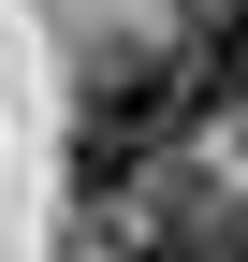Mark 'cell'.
I'll return each mask as SVG.
<instances>
[{
    "mask_svg": "<svg viewBox=\"0 0 248 262\" xmlns=\"http://www.w3.org/2000/svg\"><path fill=\"white\" fill-rule=\"evenodd\" d=\"M190 117L204 102H190V73H175V44H102L88 58V102H73V189L88 204H132Z\"/></svg>",
    "mask_w": 248,
    "mask_h": 262,
    "instance_id": "obj_1",
    "label": "cell"
},
{
    "mask_svg": "<svg viewBox=\"0 0 248 262\" xmlns=\"http://www.w3.org/2000/svg\"><path fill=\"white\" fill-rule=\"evenodd\" d=\"M175 73L204 117H248V0H175Z\"/></svg>",
    "mask_w": 248,
    "mask_h": 262,
    "instance_id": "obj_2",
    "label": "cell"
},
{
    "mask_svg": "<svg viewBox=\"0 0 248 262\" xmlns=\"http://www.w3.org/2000/svg\"><path fill=\"white\" fill-rule=\"evenodd\" d=\"M204 262H248V204H219V248H204Z\"/></svg>",
    "mask_w": 248,
    "mask_h": 262,
    "instance_id": "obj_3",
    "label": "cell"
}]
</instances>
